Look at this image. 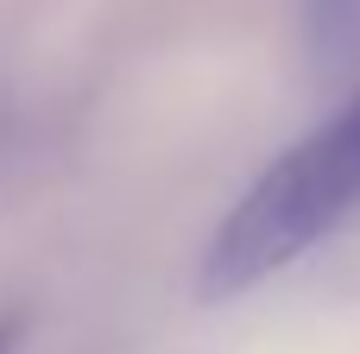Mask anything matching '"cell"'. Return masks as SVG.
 <instances>
[{"mask_svg": "<svg viewBox=\"0 0 360 354\" xmlns=\"http://www.w3.org/2000/svg\"><path fill=\"white\" fill-rule=\"evenodd\" d=\"M304 32H310L316 63H335L360 38V0H304Z\"/></svg>", "mask_w": 360, "mask_h": 354, "instance_id": "2", "label": "cell"}, {"mask_svg": "<svg viewBox=\"0 0 360 354\" xmlns=\"http://www.w3.org/2000/svg\"><path fill=\"white\" fill-rule=\"evenodd\" d=\"M360 215V95L342 101L323 127L291 139L215 222L196 260V298L234 304L323 247L342 222Z\"/></svg>", "mask_w": 360, "mask_h": 354, "instance_id": "1", "label": "cell"}, {"mask_svg": "<svg viewBox=\"0 0 360 354\" xmlns=\"http://www.w3.org/2000/svg\"><path fill=\"white\" fill-rule=\"evenodd\" d=\"M25 348V317H0V354Z\"/></svg>", "mask_w": 360, "mask_h": 354, "instance_id": "3", "label": "cell"}]
</instances>
